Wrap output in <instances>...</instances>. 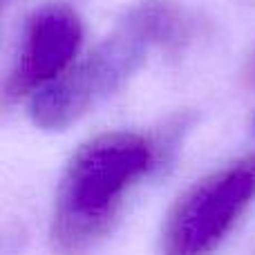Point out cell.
Here are the masks:
<instances>
[{
	"mask_svg": "<svg viewBox=\"0 0 255 255\" xmlns=\"http://www.w3.org/2000/svg\"><path fill=\"white\" fill-rule=\"evenodd\" d=\"M190 38V18L175 0L134 4L92 52L29 99V117L43 130H63L121 88L148 52L179 49Z\"/></svg>",
	"mask_w": 255,
	"mask_h": 255,
	"instance_id": "1",
	"label": "cell"
},
{
	"mask_svg": "<svg viewBox=\"0 0 255 255\" xmlns=\"http://www.w3.org/2000/svg\"><path fill=\"white\" fill-rule=\"evenodd\" d=\"M161 163L157 141L136 132H103L67 163L54 202L49 240L58 255H83L115 226L130 188Z\"/></svg>",
	"mask_w": 255,
	"mask_h": 255,
	"instance_id": "2",
	"label": "cell"
},
{
	"mask_svg": "<svg viewBox=\"0 0 255 255\" xmlns=\"http://www.w3.org/2000/svg\"><path fill=\"white\" fill-rule=\"evenodd\" d=\"M255 202V154L206 175L177 197L161 233V255H213Z\"/></svg>",
	"mask_w": 255,
	"mask_h": 255,
	"instance_id": "3",
	"label": "cell"
},
{
	"mask_svg": "<svg viewBox=\"0 0 255 255\" xmlns=\"http://www.w3.org/2000/svg\"><path fill=\"white\" fill-rule=\"evenodd\" d=\"M83 43V22L65 4H47L29 18L18 58L4 83L7 101L31 99L61 79Z\"/></svg>",
	"mask_w": 255,
	"mask_h": 255,
	"instance_id": "4",
	"label": "cell"
},
{
	"mask_svg": "<svg viewBox=\"0 0 255 255\" xmlns=\"http://www.w3.org/2000/svg\"><path fill=\"white\" fill-rule=\"evenodd\" d=\"M244 76H247L249 85L255 90V47L251 52V58H249V65H247V72H244ZM253 132H255V119H253Z\"/></svg>",
	"mask_w": 255,
	"mask_h": 255,
	"instance_id": "5",
	"label": "cell"
}]
</instances>
